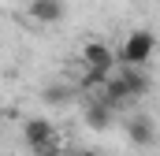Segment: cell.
<instances>
[{
    "label": "cell",
    "mask_w": 160,
    "mask_h": 156,
    "mask_svg": "<svg viewBox=\"0 0 160 156\" xmlns=\"http://www.w3.org/2000/svg\"><path fill=\"white\" fill-rule=\"evenodd\" d=\"M127 134H130V141H134L138 149H149L153 138H157V123L149 115H130L127 119Z\"/></svg>",
    "instance_id": "277c9868"
},
{
    "label": "cell",
    "mask_w": 160,
    "mask_h": 156,
    "mask_svg": "<svg viewBox=\"0 0 160 156\" xmlns=\"http://www.w3.org/2000/svg\"><path fill=\"white\" fill-rule=\"evenodd\" d=\"M34 156H60V138H48V141H34V145H26Z\"/></svg>",
    "instance_id": "9c48e42d"
},
{
    "label": "cell",
    "mask_w": 160,
    "mask_h": 156,
    "mask_svg": "<svg viewBox=\"0 0 160 156\" xmlns=\"http://www.w3.org/2000/svg\"><path fill=\"white\" fill-rule=\"evenodd\" d=\"M82 63L86 67H97V71H112L116 67V48L108 45V41H86L82 45Z\"/></svg>",
    "instance_id": "7a4b0ae2"
},
{
    "label": "cell",
    "mask_w": 160,
    "mask_h": 156,
    "mask_svg": "<svg viewBox=\"0 0 160 156\" xmlns=\"http://www.w3.org/2000/svg\"><path fill=\"white\" fill-rule=\"evenodd\" d=\"M82 119H86V126H89L93 134H104V130L116 123V112H112L104 100H89V104H86V112H82Z\"/></svg>",
    "instance_id": "3957f363"
},
{
    "label": "cell",
    "mask_w": 160,
    "mask_h": 156,
    "mask_svg": "<svg viewBox=\"0 0 160 156\" xmlns=\"http://www.w3.org/2000/svg\"><path fill=\"white\" fill-rule=\"evenodd\" d=\"M60 156H93V153H86V149H71V153H60Z\"/></svg>",
    "instance_id": "30bf717a"
},
{
    "label": "cell",
    "mask_w": 160,
    "mask_h": 156,
    "mask_svg": "<svg viewBox=\"0 0 160 156\" xmlns=\"http://www.w3.org/2000/svg\"><path fill=\"white\" fill-rule=\"evenodd\" d=\"M123 82V89H127V93H130V97H134V100H142V97H145V93H149V85H153V78L145 75V71H142V67H123L119 75H116Z\"/></svg>",
    "instance_id": "5b68a950"
},
{
    "label": "cell",
    "mask_w": 160,
    "mask_h": 156,
    "mask_svg": "<svg viewBox=\"0 0 160 156\" xmlns=\"http://www.w3.org/2000/svg\"><path fill=\"white\" fill-rule=\"evenodd\" d=\"M48 138H56V126H52L45 115L22 119V141H26V145H34V141H48Z\"/></svg>",
    "instance_id": "52a82bcc"
},
{
    "label": "cell",
    "mask_w": 160,
    "mask_h": 156,
    "mask_svg": "<svg viewBox=\"0 0 160 156\" xmlns=\"http://www.w3.org/2000/svg\"><path fill=\"white\" fill-rule=\"evenodd\" d=\"M30 19L45 22V26H56L63 19V0H30Z\"/></svg>",
    "instance_id": "8992f818"
},
{
    "label": "cell",
    "mask_w": 160,
    "mask_h": 156,
    "mask_svg": "<svg viewBox=\"0 0 160 156\" xmlns=\"http://www.w3.org/2000/svg\"><path fill=\"white\" fill-rule=\"evenodd\" d=\"M41 100H45V104H52V108H63V104H71V100H75V85H67V82H52V85H45V89H41Z\"/></svg>",
    "instance_id": "ba28073f"
},
{
    "label": "cell",
    "mask_w": 160,
    "mask_h": 156,
    "mask_svg": "<svg viewBox=\"0 0 160 156\" xmlns=\"http://www.w3.org/2000/svg\"><path fill=\"white\" fill-rule=\"evenodd\" d=\"M153 48H157V34L153 30H134L116 48V63L119 67H145L149 56H153Z\"/></svg>",
    "instance_id": "6da1fadb"
}]
</instances>
